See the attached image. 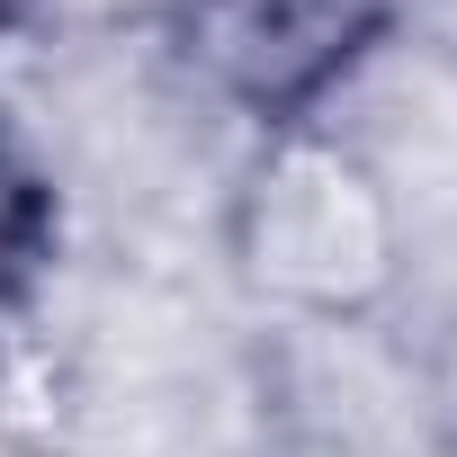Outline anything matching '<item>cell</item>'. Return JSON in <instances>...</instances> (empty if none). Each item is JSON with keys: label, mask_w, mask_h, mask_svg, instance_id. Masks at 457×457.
<instances>
[{"label": "cell", "mask_w": 457, "mask_h": 457, "mask_svg": "<svg viewBox=\"0 0 457 457\" xmlns=\"http://www.w3.org/2000/svg\"><path fill=\"white\" fill-rule=\"evenodd\" d=\"M386 0H179L170 46L197 99L296 126L377 63Z\"/></svg>", "instance_id": "7a4b0ae2"}, {"label": "cell", "mask_w": 457, "mask_h": 457, "mask_svg": "<svg viewBox=\"0 0 457 457\" xmlns=\"http://www.w3.org/2000/svg\"><path fill=\"white\" fill-rule=\"evenodd\" d=\"M224 243H234L243 278L296 323H368L412 270L395 188L368 170L350 135H314V126L278 135L243 170L234 206H224Z\"/></svg>", "instance_id": "6da1fadb"}, {"label": "cell", "mask_w": 457, "mask_h": 457, "mask_svg": "<svg viewBox=\"0 0 457 457\" xmlns=\"http://www.w3.org/2000/svg\"><path fill=\"white\" fill-rule=\"evenodd\" d=\"M46 243H54V188H46V170L10 135H0V305L37 287Z\"/></svg>", "instance_id": "3957f363"}]
</instances>
